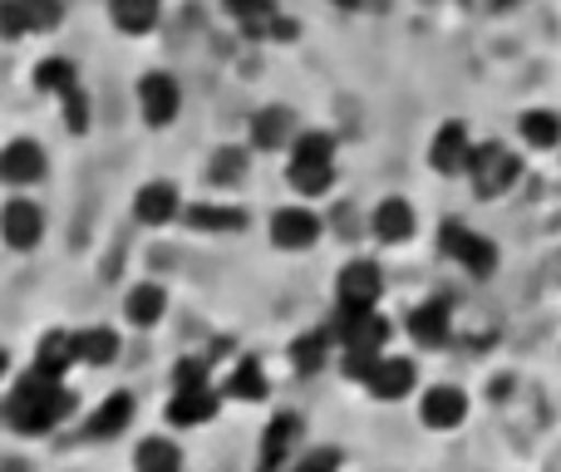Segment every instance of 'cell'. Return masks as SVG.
Masks as SVG:
<instances>
[{
	"instance_id": "7a4b0ae2",
	"label": "cell",
	"mask_w": 561,
	"mask_h": 472,
	"mask_svg": "<svg viewBox=\"0 0 561 472\" xmlns=\"http://www.w3.org/2000/svg\"><path fill=\"white\" fill-rule=\"evenodd\" d=\"M49 237V212L39 197L30 193H10L0 203V246L15 251V256H35Z\"/></svg>"
},
{
	"instance_id": "ac0fdd59",
	"label": "cell",
	"mask_w": 561,
	"mask_h": 472,
	"mask_svg": "<svg viewBox=\"0 0 561 472\" xmlns=\"http://www.w3.org/2000/svg\"><path fill=\"white\" fill-rule=\"evenodd\" d=\"M217 389H222V399H232V404H266V399H272V375H266V365L256 355H237L232 365H227V375L217 379Z\"/></svg>"
},
{
	"instance_id": "ba28073f",
	"label": "cell",
	"mask_w": 561,
	"mask_h": 472,
	"mask_svg": "<svg viewBox=\"0 0 561 472\" xmlns=\"http://www.w3.org/2000/svg\"><path fill=\"white\" fill-rule=\"evenodd\" d=\"M320 237H325V217L310 203H286L266 217V241H272L276 251H286V256H300V251L320 246Z\"/></svg>"
},
{
	"instance_id": "9a60e30c",
	"label": "cell",
	"mask_w": 561,
	"mask_h": 472,
	"mask_svg": "<svg viewBox=\"0 0 561 472\" xmlns=\"http://www.w3.org/2000/svg\"><path fill=\"white\" fill-rule=\"evenodd\" d=\"M183 227L197 237H242L252 227V217H247V207L227 203V197H203V203H187Z\"/></svg>"
},
{
	"instance_id": "e0dca14e",
	"label": "cell",
	"mask_w": 561,
	"mask_h": 472,
	"mask_svg": "<svg viewBox=\"0 0 561 472\" xmlns=\"http://www.w3.org/2000/svg\"><path fill=\"white\" fill-rule=\"evenodd\" d=\"M359 389H365L369 399H379V404H399V399H409L419 389V365H414V359L389 355V349H385V355H379V365L369 369V379Z\"/></svg>"
},
{
	"instance_id": "3957f363",
	"label": "cell",
	"mask_w": 561,
	"mask_h": 472,
	"mask_svg": "<svg viewBox=\"0 0 561 472\" xmlns=\"http://www.w3.org/2000/svg\"><path fill=\"white\" fill-rule=\"evenodd\" d=\"M134 108H138V124L163 134V128L178 124L183 114V84H178L173 69H144L134 84Z\"/></svg>"
},
{
	"instance_id": "cb8c5ba5",
	"label": "cell",
	"mask_w": 561,
	"mask_h": 472,
	"mask_svg": "<svg viewBox=\"0 0 561 472\" xmlns=\"http://www.w3.org/2000/svg\"><path fill=\"white\" fill-rule=\"evenodd\" d=\"M468 158H473V138H468V128L458 118H448L434 134V143H428V168L438 177H458V173H468Z\"/></svg>"
},
{
	"instance_id": "74e56055",
	"label": "cell",
	"mask_w": 561,
	"mask_h": 472,
	"mask_svg": "<svg viewBox=\"0 0 561 472\" xmlns=\"http://www.w3.org/2000/svg\"><path fill=\"white\" fill-rule=\"evenodd\" d=\"M10 379H15V359H10V349L0 345V389H5Z\"/></svg>"
},
{
	"instance_id": "5b68a950",
	"label": "cell",
	"mask_w": 561,
	"mask_h": 472,
	"mask_svg": "<svg viewBox=\"0 0 561 472\" xmlns=\"http://www.w3.org/2000/svg\"><path fill=\"white\" fill-rule=\"evenodd\" d=\"M222 389H217V379H207V384H168V404H163V424L173 428V434H197V428L217 424V414H222Z\"/></svg>"
},
{
	"instance_id": "4316f807",
	"label": "cell",
	"mask_w": 561,
	"mask_h": 472,
	"mask_svg": "<svg viewBox=\"0 0 561 472\" xmlns=\"http://www.w3.org/2000/svg\"><path fill=\"white\" fill-rule=\"evenodd\" d=\"M30 365L45 369V375L69 379V369H79V359H75V330H69V325L45 330V335L35 339V355H30Z\"/></svg>"
},
{
	"instance_id": "836d02e7",
	"label": "cell",
	"mask_w": 561,
	"mask_h": 472,
	"mask_svg": "<svg viewBox=\"0 0 561 472\" xmlns=\"http://www.w3.org/2000/svg\"><path fill=\"white\" fill-rule=\"evenodd\" d=\"M222 10L237 20L242 30H256L262 20H272L280 10V0H222Z\"/></svg>"
},
{
	"instance_id": "8992f818",
	"label": "cell",
	"mask_w": 561,
	"mask_h": 472,
	"mask_svg": "<svg viewBox=\"0 0 561 472\" xmlns=\"http://www.w3.org/2000/svg\"><path fill=\"white\" fill-rule=\"evenodd\" d=\"M128 212H134V222L144 227V232H163V227L183 222L187 197L173 177H144V183L134 187V197H128Z\"/></svg>"
},
{
	"instance_id": "f35d334b",
	"label": "cell",
	"mask_w": 561,
	"mask_h": 472,
	"mask_svg": "<svg viewBox=\"0 0 561 472\" xmlns=\"http://www.w3.org/2000/svg\"><path fill=\"white\" fill-rule=\"evenodd\" d=\"M330 5H340V10H359L365 0H330Z\"/></svg>"
},
{
	"instance_id": "5bb4252c",
	"label": "cell",
	"mask_w": 561,
	"mask_h": 472,
	"mask_svg": "<svg viewBox=\"0 0 561 472\" xmlns=\"http://www.w3.org/2000/svg\"><path fill=\"white\" fill-rule=\"evenodd\" d=\"M296 134H300L296 108H286V104H262L247 118V148L252 153H286L296 143Z\"/></svg>"
},
{
	"instance_id": "ab89813d",
	"label": "cell",
	"mask_w": 561,
	"mask_h": 472,
	"mask_svg": "<svg viewBox=\"0 0 561 472\" xmlns=\"http://www.w3.org/2000/svg\"><path fill=\"white\" fill-rule=\"evenodd\" d=\"M497 5H503V10H507V5H513V0H497Z\"/></svg>"
},
{
	"instance_id": "83f0119b",
	"label": "cell",
	"mask_w": 561,
	"mask_h": 472,
	"mask_svg": "<svg viewBox=\"0 0 561 472\" xmlns=\"http://www.w3.org/2000/svg\"><path fill=\"white\" fill-rule=\"evenodd\" d=\"M75 84H84V79H79V65L69 55H45V59H35V69H30V89H35L39 99H59Z\"/></svg>"
},
{
	"instance_id": "7c38bea8",
	"label": "cell",
	"mask_w": 561,
	"mask_h": 472,
	"mask_svg": "<svg viewBox=\"0 0 561 472\" xmlns=\"http://www.w3.org/2000/svg\"><path fill=\"white\" fill-rule=\"evenodd\" d=\"M517 173H523V158H513V148L503 143H473V158H468V177H473L478 197H503L507 187L517 183Z\"/></svg>"
},
{
	"instance_id": "603a6c76",
	"label": "cell",
	"mask_w": 561,
	"mask_h": 472,
	"mask_svg": "<svg viewBox=\"0 0 561 472\" xmlns=\"http://www.w3.org/2000/svg\"><path fill=\"white\" fill-rule=\"evenodd\" d=\"M404 330H409V339H414V345H424V349L448 345V335H454V306H448L444 296L419 300V306L409 310Z\"/></svg>"
},
{
	"instance_id": "2e32d148",
	"label": "cell",
	"mask_w": 561,
	"mask_h": 472,
	"mask_svg": "<svg viewBox=\"0 0 561 472\" xmlns=\"http://www.w3.org/2000/svg\"><path fill=\"white\" fill-rule=\"evenodd\" d=\"M379 296H385V270L369 256H355L335 270V306L365 310V306H379Z\"/></svg>"
},
{
	"instance_id": "d6a6232c",
	"label": "cell",
	"mask_w": 561,
	"mask_h": 472,
	"mask_svg": "<svg viewBox=\"0 0 561 472\" xmlns=\"http://www.w3.org/2000/svg\"><path fill=\"white\" fill-rule=\"evenodd\" d=\"M35 30H30V10L25 0H0V45H20V39H30Z\"/></svg>"
},
{
	"instance_id": "1f68e13d",
	"label": "cell",
	"mask_w": 561,
	"mask_h": 472,
	"mask_svg": "<svg viewBox=\"0 0 561 472\" xmlns=\"http://www.w3.org/2000/svg\"><path fill=\"white\" fill-rule=\"evenodd\" d=\"M517 134H523L527 148H557L561 143V114H552V108H527L523 118H517Z\"/></svg>"
},
{
	"instance_id": "8fae6325",
	"label": "cell",
	"mask_w": 561,
	"mask_h": 472,
	"mask_svg": "<svg viewBox=\"0 0 561 472\" xmlns=\"http://www.w3.org/2000/svg\"><path fill=\"white\" fill-rule=\"evenodd\" d=\"M134 418H138V399H134V389H114V394H104L94 408L84 414V424H79V438L84 444H114V438H124L128 428H134Z\"/></svg>"
},
{
	"instance_id": "52a82bcc",
	"label": "cell",
	"mask_w": 561,
	"mask_h": 472,
	"mask_svg": "<svg viewBox=\"0 0 561 472\" xmlns=\"http://www.w3.org/2000/svg\"><path fill=\"white\" fill-rule=\"evenodd\" d=\"M300 448H306V418L296 408H280L266 418L262 438H256V472H290Z\"/></svg>"
},
{
	"instance_id": "7402d4cb",
	"label": "cell",
	"mask_w": 561,
	"mask_h": 472,
	"mask_svg": "<svg viewBox=\"0 0 561 472\" xmlns=\"http://www.w3.org/2000/svg\"><path fill=\"white\" fill-rule=\"evenodd\" d=\"M118 355H124V330L118 325H79L75 330L79 369H114Z\"/></svg>"
},
{
	"instance_id": "ffe728a7",
	"label": "cell",
	"mask_w": 561,
	"mask_h": 472,
	"mask_svg": "<svg viewBox=\"0 0 561 472\" xmlns=\"http://www.w3.org/2000/svg\"><path fill=\"white\" fill-rule=\"evenodd\" d=\"M419 418H424V428H434V434H454L468 418V394L458 384L424 389V394H419Z\"/></svg>"
},
{
	"instance_id": "30bf717a",
	"label": "cell",
	"mask_w": 561,
	"mask_h": 472,
	"mask_svg": "<svg viewBox=\"0 0 561 472\" xmlns=\"http://www.w3.org/2000/svg\"><path fill=\"white\" fill-rule=\"evenodd\" d=\"M330 330H335L340 349H375V355H385L389 339H394V325H389V315H379V306H365V310L335 306Z\"/></svg>"
},
{
	"instance_id": "d4e9b609",
	"label": "cell",
	"mask_w": 561,
	"mask_h": 472,
	"mask_svg": "<svg viewBox=\"0 0 561 472\" xmlns=\"http://www.w3.org/2000/svg\"><path fill=\"white\" fill-rule=\"evenodd\" d=\"M330 355H340V339H335V330H330V320L325 325L300 330V335L286 345V359L296 375H320V369L330 365Z\"/></svg>"
},
{
	"instance_id": "e575fe53",
	"label": "cell",
	"mask_w": 561,
	"mask_h": 472,
	"mask_svg": "<svg viewBox=\"0 0 561 472\" xmlns=\"http://www.w3.org/2000/svg\"><path fill=\"white\" fill-rule=\"evenodd\" d=\"M25 10H30V30H35V35H55L69 15L65 0H25Z\"/></svg>"
},
{
	"instance_id": "6da1fadb",
	"label": "cell",
	"mask_w": 561,
	"mask_h": 472,
	"mask_svg": "<svg viewBox=\"0 0 561 472\" xmlns=\"http://www.w3.org/2000/svg\"><path fill=\"white\" fill-rule=\"evenodd\" d=\"M75 414H79V394L69 389V379L45 375V369H35V365L0 389V424L15 438H25V444H39V438L59 434Z\"/></svg>"
},
{
	"instance_id": "9c48e42d",
	"label": "cell",
	"mask_w": 561,
	"mask_h": 472,
	"mask_svg": "<svg viewBox=\"0 0 561 472\" xmlns=\"http://www.w3.org/2000/svg\"><path fill=\"white\" fill-rule=\"evenodd\" d=\"M438 251H444L448 261H458V266H463L468 276H478V280H488L497 270V246L478 232V227L458 222V217L438 227Z\"/></svg>"
},
{
	"instance_id": "4dcf8cb0",
	"label": "cell",
	"mask_w": 561,
	"mask_h": 472,
	"mask_svg": "<svg viewBox=\"0 0 561 472\" xmlns=\"http://www.w3.org/2000/svg\"><path fill=\"white\" fill-rule=\"evenodd\" d=\"M55 104H59V124H65L69 138H84L89 128H94V99H89L84 84H75L69 94H59Z\"/></svg>"
},
{
	"instance_id": "f546056e",
	"label": "cell",
	"mask_w": 561,
	"mask_h": 472,
	"mask_svg": "<svg viewBox=\"0 0 561 472\" xmlns=\"http://www.w3.org/2000/svg\"><path fill=\"white\" fill-rule=\"evenodd\" d=\"M335 163H286V187L300 197V203H316L335 187Z\"/></svg>"
},
{
	"instance_id": "277c9868",
	"label": "cell",
	"mask_w": 561,
	"mask_h": 472,
	"mask_svg": "<svg viewBox=\"0 0 561 472\" xmlns=\"http://www.w3.org/2000/svg\"><path fill=\"white\" fill-rule=\"evenodd\" d=\"M49 183V148L35 134H15L0 143V187L5 193H35Z\"/></svg>"
},
{
	"instance_id": "f1b7e54d",
	"label": "cell",
	"mask_w": 561,
	"mask_h": 472,
	"mask_svg": "<svg viewBox=\"0 0 561 472\" xmlns=\"http://www.w3.org/2000/svg\"><path fill=\"white\" fill-rule=\"evenodd\" d=\"M134 472H187L183 444L173 434H148L134 444Z\"/></svg>"
},
{
	"instance_id": "d6986e66",
	"label": "cell",
	"mask_w": 561,
	"mask_h": 472,
	"mask_svg": "<svg viewBox=\"0 0 561 472\" xmlns=\"http://www.w3.org/2000/svg\"><path fill=\"white\" fill-rule=\"evenodd\" d=\"M419 232V212L409 207V197H379L375 212H369V237L379 246H404Z\"/></svg>"
},
{
	"instance_id": "4fadbf2b",
	"label": "cell",
	"mask_w": 561,
	"mask_h": 472,
	"mask_svg": "<svg viewBox=\"0 0 561 472\" xmlns=\"http://www.w3.org/2000/svg\"><path fill=\"white\" fill-rule=\"evenodd\" d=\"M168 310H173V296H168L163 280H134V286L124 290V300H118V315H124L128 330H138V335H148V330H158L168 320Z\"/></svg>"
},
{
	"instance_id": "8d00e7d4",
	"label": "cell",
	"mask_w": 561,
	"mask_h": 472,
	"mask_svg": "<svg viewBox=\"0 0 561 472\" xmlns=\"http://www.w3.org/2000/svg\"><path fill=\"white\" fill-rule=\"evenodd\" d=\"M213 365H217L213 355H183L173 365V375H168V384H207V379H213Z\"/></svg>"
},
{
	"instance_id": "44dd1931",
	"label": "cell",
	"mask_w": 561,
	"mask_h": 472,
	"mask_svg": "<svg viewBox=\"0 0 561 472\" xmlns=\"http://www.w3.org/2000/svg\"><path fill=\"white\" fill-rule=\"evenodd\" d=\"M203 177L213 193H237L252 177V148L247 143H217L203 163Z\"/></svg>"
},
{
	"instance_id": "484cf974",
	"label": "cell",
	"mask_w": 561,
	"mask_h": 472,
	"mask_svg": "<svg viewBox=\"0 0 561 472\" xmlns=\"http://www.w3.org/2000/svg\"><path fill=\"white\" fill-rule=\"evenodd\" d=\"M108 25L128 39H144L163 25V0H108Z\"/></svg>"
},
{
	"instance_id": "d590c367",
	"label": "cell",
	"mask_w": 561,
	"mask_h": 472,
	"mask_svg": "<svg viewBox=\"0 0 561 472\" xmlns=\"http://www.w3.org/2000/svg\"><path fill=\"white\" fill-rule=\"evenodd\" d=\"M345 468V453H340V448H300V458L296 463H290V472H340Z\"/></svg>"
}]
</instances>
